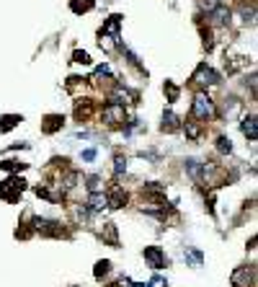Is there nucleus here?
<instances>
[{
	"instance_id": "13",
	"label": "nucleus",
	"mask_w": 258,
	"mask_h": 287,
	"mask_svg": "<svg viewBox=\"0 0 258 287\" xmlns=\"http://www.w3.org/2000/svg\"><path fill=\"white\" fill-rule=\"evenodd\" d=\"M183 130H186V137H191V140H199V137H201V124L194 122V119H186Z\"/></svg>"
},
{
	"instance_id": "1",
	"label": "nucleus",
	"mask_w": 258,
	"mask_h": 287,
	"mask_svg": "<svg viewBox=\"0 0 258 287\" xmlns=\"http://www.w3.org/2000/svg\"><path fill=\"white\" fill-rule=\"evenodd\" d=\"M191 114L196 116L199 122H209L215 116V101L207 96V93H196L191 101Z\"/></svg>"
},
{
	"instance_id": "23",
	"label": "nucleus",
	"mask_w": 258,
	"mask_h": 287,
	"mask_svg": "<svg viewBox=\"0 0 258 287\" xmlns=\"http://www.w3.org/2000/svg\"><path fill=\"white\" fill-rule=\"evenodd\" d=\"M72 57H75V60H72V62H83V65H88V62H90V57H88V52H75V55H72Z\"/></svg>"
},
{
	"instance_id": "4",
	"label": "nucleus",
	"mask_w": 258,
	"mask_h": 287,
	"mask_svg": "<svg viewBox=\"0 0 258 287\" xmlns=\"http://www.w3.org/2000/svg\"><path fill=\"white\" fill-rule=\"evenodd\" d=\"M142 259H145V262L150 264L152 269H163L165 264H168V256H165V251H163L160 246H145Z\"/></svg>"
},
{
	"instance_id": "24",
	"label": "nucleus",
	"mask_w": 258,
	"mask_h": 287,
	"mask_svg": "<svg viewBox=\"0 0 258 287\" xmlns=\"http://www.w3.org/2000/svg\"><path fill=\"white\" fill-rule=\"evenodd\" d=\"M83 160H96V148H88V150H83Z\"/></svg>"
},
{
	"instance_id": "25",
	"label": "nucleus",
	"mask_w": 258,
	"mask_h": 287,
	"mask_svg": "<svg viewBox=\"0 0 258 287\" xmlns=\"http://www.w3.org/2000/svg\"><path fill=\"white\" fill-rule=\"evenodd\" d=\"M3 168H5V171H16V168H18V160H5Z\"/></svg>"
},
{
	"instance_id": "19",
	"label": "nucleus",
	"mask_w": 258,
	"mask_h": 287,
	"mask_svg": "<svg viewBox=\"0 0 258 287\" xmlns=\"http://www.w3.org/2000/svg\"><path fill=\"white\" fill-rule=\"evenodd\" d=\"M124 171H127V158H124V155H116V158H114V174L122 176Z\"/></svg>"
},
{
	"instance_id": "26",
	"label": "nucleus",
	"mask_w": 258,
	"mask_h": 287,
	"mask_svg": "<svg viewBox=\"0 0 258 287\" xmlns=\"http://www.w3.org/2000/svg\"><path fill=\"white\" fill-rule=\"evenodd\" d=\"M176 96H178V88L176 86H168V98H171V101H176Z\"/></svg>"
},
{
	"instance_id": "8",
	"label": "nucleus",
	"mask_w": 258,
	"mask_h": 287,
	"mask_svg": "<svg viewBox=\"0 0 258 287\" xmlns=\"http://www.w3.org/2000/svg\"><path fill=\"white\" fill-rule=\"evenodd\" d=\"M183 168H186V174L194 178V181H204V176H207V163H201V160H196V158H186Z\"/></svg>"
},
{
	"instance_id": "2",
	"label": "nucleus",
	"mask_w": 258,
	"mask_h": 287,
	"mask_svg": "<svg viewBox=\"0 0 258 287\" xmlns=\"http://www.w3.org/2000/svg\"><path fill=\"white\" fill-rule=\"evenodd\" d=\"M23 189H26V181L21 176H8L3 184H0V199H5V202H16L18 197L23 194Z\"/></svg>"
},
{
	"instance_id": "10",
	"label": "nucleus",
	"mask_w": 258,
	"mask_h": 287,
	"mask_svg": "<svg viewBox=\"0 0 258 287\" xmlns=\"http://www.w3.org/2000/svg\"><path fill=\"white\" fill-rule=\"evenodd\" d=\"M106 199H108V207L119 210V207H124V204H127V194H124L122 186H114V192L106 194Z\"/></svg>"
},
{
	"instance_id": "11",
	"label": "nucleus",
	"mask_w": 258,
	"mask_h": 287,
	"mask_svg": "<svg viewBox=\"0 0 258 287\" xmlns=\"http://www.w3.org/2000/svg\"><path fill=\"white\" fill-rule=\"evenodd\" d=\"M240 127H243V134H245V137L251 140V142H256V137H258V130H256V116H253V114L243 116V124H240Z\"/></svg>"
},
{
	"instance_id": "9",
	"label": "nucleus",
	"mask_w": 258,
	"mask_h": 287,
	"mask_svg": "<svg viewBox=\"0 0 258 287\" xmlns=\"http://www.w3.org/2000/svg\"><path fill=\"white\" fill-rule=\"evenodd\" d=\"M108 207V199H106V194L104 192H93L88 197V210L90 212H101V210H106Z\"/></svg>"
},
{
	"instance_id": "14",
	"label": "nucleus",
	"mask_w": 258,
	"mask_h": 287,
	"mask_svg": "<svg viewBox=\"0 0 258 287\" xmlns=\"http://www.w3.org/2000/svg\"><path fill=\"white\" fill-rule=\"evenodd\" d=\"M209 13L215 16V23H219V26L230 23V11H227V8H212Z\"/></svg>"
},
{
	"instance_id": "15",
	"label": "nucleus",
	"mask_w": 258,
	"mask_h": 287,
	"mask_svg": "<svg viewBox=\"0 0 258 287\" xmlns=\"http://www.w3.org/2000/svg\"><path fill=\"white\" fill-rule=\"evenodd\" d=\"M176 127H178V116L173 114V111H165V114H163V130H165V132H173Z\"/></svg>"
},
{
	"instance_id": "22",
	"label": "nucleus",
	"mask_w": 258,
	"mask_h": 287,
	"mask_svg": "<svg viewBox=\"0 0 258 287\" xmlns=\"http://www.w3.org/2000/svg\"><path fill=\"white\" fill-rule=\"evenodd\" d=\"M98 186H101V176H88V189L98 192Z\"/></svg>"
},
{
	"instance_id": "3",
	"label": "nucleus",
	"mask_w": 258,
	"mask_h": 287,
	"mask_svg": "<svg viewBox=\"0 0 258 287\" xmlns=\"http://www.w3.org/2000/svg\"><path fill=\"white\" fill-rule=\"evenodd\" d=\"M101 116H104V122H106V124H122V122L127 119V109H124V104L111 101V104H106V106H104Z\"/></svg>"
},
{
	"instance_id": "16",
	"label": "nucleus",
	"mask_w": 258,
	"mask_h": 287,
	"mask_svg": "<svg viewBox=\"0 0 258 287\" xmlns=\"http://www.w3.org/2000/svg\"><path fill=\"white\" fill-rule=\"evenodd\" d=\"M60 127H62V116H57V114L47 116V124H44V132H47V134H52V132H57Z\"/></svg>"
},
{
	"instance_id": "5",
	"label": "nucleus",
	"mask_w": 258,
	"mask_h": 287,
	"mask_svg": "<svg viewBox=\"0 0 258 287\" xmlns=\"http://www.w3.org/2000/svg\"><path fill=\"white\" fill-rule=\"evenodd\" d=\"M230 282H233V287H253L256 269L253 266H237L233 272V277H230Z\"/></svg>"
},
{
	"instance_id": "21",
	"label": "nucleus",
	"mask_w": 258,
	"mask_h": 287,
	"mask_svg": "<svg viewBox=\"0 0 258 287\" xmlns=\"http://www.w3.org/2000/svg\"><path fill=\"white\" fill-rule=\"evenodd\" d=\"M18 119H21V116H3V127H0V130H3V132H8V130H13Z\"/></svg>"
},
{
	"instance_id": "7",
	"label": "nucleus",
	"mask_w": 258,
	"mask_h": 287,
	"mask_svg": "<svg viewBox=\"0 0 258 287\" xmlns=\"http://www.w3.org/2000/svg\"><path fill=\"white\" fill-rule=\"evenodd\" d=\"M34 230L44 233V236H62V225L57 220H47V218H31Z\"/></svg>"
},
{
	"instance_id": "17",
	"label": "nucleus",
	"mask_w": 258,
	"mask_h": 287,
	"mask_svg": "<svg viewBox=\"0 0 258 287\" xmlns=\"http://www.w3.org/2000/svg\"><path fill=\"white\" fill-rule=\"evenodd\" d=\"M183 259H186V262H191L194 266H201V264H204V256H201V251H196V248L186 251V254H183Z\"/></svg>"
},
{
	"instance_id": "20",
	"label": "nucleus",
	"mask_w": 258,
	"mask_h": 287,
	"mask_svg": "<svg viewBox=\"0 0 258 287\" xmlns=\"http://www.w3.org/2000/svg\"><path fill=\"white\" fill-rule=\"evenodd\" d=\"M217 150L219 153H233V142H230V137H217Z\"/></svg>"
},
{
	"instance_id": "12",
	"label": "nucleus",
	"mask_w": 258,
	"mask_h": 287,
	"mask_svg": "<svg viewBox=\"0 0 258 287\" xmlns=\"http://www.w3.org/2000/svg\"><path fill=\"white\" fill-rule=\"evenodd\" d=\"M101 238L108 241L114 248H119V236H116V225H114V222H106L104 230H101Z\"/></svg>"
},
{
	"instance_id": "6",
	"label": "nucleus",
	"mask_w": 258,
	"mask_h": 287,
	"mask_svg": "<svg viewBox=\"0 0 258 287\" xmlns=\"http://www.w3.org/2000/svg\"><path fill=\"white\" fill-rule=\"evenodd\" d=\"M191 80H194L196 86H217V83H219V75H217L209 65H199L196 73L191 75Z\"/></svg>"
},
{
	"instance_id": "18",
	"label": "nucleus",
	"mask_w": 258,
	"mask_h": 287,
	"mask_svg": "<svg viewBox=\"0 0 258 287\" xmlns=\"http://www.w3.org/2000/svg\"><path fill=\"white\" fill-rule=\"evenodd\" d=\"M108 272H111V262H98L93 274H96V280H104V277H106Z\"/></svg>"
}]
</instances>
